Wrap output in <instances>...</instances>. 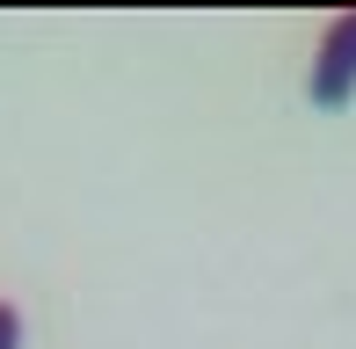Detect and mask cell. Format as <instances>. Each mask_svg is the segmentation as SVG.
I'll use <instances>...</instances> for the list:
<instances>
[{
  "label": "cell",
  "mask_w": 356,
  "mask_h": 349,
  "mask_svg": "<svg viewBox=\"0 0 356 349\" xmlns=\"http://www.w3.org/2000/svg\"><path fill=\"white\" fill-rule=\"evenodd\" d=\"M313 102L320 109H349L356 102V15H334L313 58Z\"/></svg>",
  "instance_id": "6da1fadb"
},
{
  "label": "cell",
  "mask_w": 356,
  "mask_h": 349,
  "mask_svg": "<svg viewBox=\"0 0 356 349\" xmlns=\"http://www.w3.org/2000/svg\"><path fill=\"white\" fill-rule=\"evenodd\" d=\"M0 349H22V313L0 298Z\"/></svg>",
  "instance_id": "7a4b0ae2"
}]
</instances>
